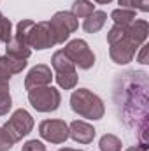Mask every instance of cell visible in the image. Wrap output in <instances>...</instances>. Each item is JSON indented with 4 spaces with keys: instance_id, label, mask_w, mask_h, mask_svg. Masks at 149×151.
Listing matches in <instances>:
<instances>
[{
    "instance_id": "6da1fadb",
    "label": "cell",
    "mask_w": 149,
    "mask_h": 151,
    "mask_svg": "<svg viewBox=\"0 0 149 151\" xmlns=\"http://www.w3.org/2000/svg\"><path fill=\"white\" fill-rule=\"evenodd\" d=\"M70 107L75 114L86 119H102L105 114V106L102 99L88 88L74 90L70 95Z\"/></svg>"
},
{
    "instance_id": "7a4b0ae2",
    "label": "cell",
    "mask_w": 149,
    "mask_h": 151,
    "mask_svg": "<svg viewBox=\"0 0 149 151\" xmlns=\"http://www.w3.org/2000/svg\"><path fill=\"white\" fill-rule=\"evenodd\" d=\"M51 65L54 69V79L58 83L60 88L63 90H74L77 86V70L72 60L60 49L56 53H53L51 56Z\"/></svg>"
},
{
    "instance_id": "3957f363",
    "label": "cell",
    "mask_w": 149,
    "mask_h": 151,
    "mask_svg": "<svg viewBox=\"0 0 149 151\" xmlns=\"http://www.w3.org/2000/svg\"><path fill=\"white\" fill-rule=\"evenodd\" d=\"M28 102L39 113H53L62 104V93L60 90L53 88L51 84L32 88L28 90Z\"/></svg>"
},
{
    "instance_id": "277c9868",
    "label": "cell",
    "mask_w": 149,
    "mask_h": 151,
    "mask_svg": "<svg viewBox=\"0 0 149 151\" xmlns=\"http://www.w3.org/2000/svg\"><path fill=\"white\" fill-rule=\"evenodd\" d=\"M62 51L72 60L75 67H79L82 70H90L95 65V53L91 51L88 42L82 39H74V40L67 42V46Z\"/></svg>"
},
{
    "instance_id": "5b68a950",
    "label": "cell",
    "mask_w": 149,
    "mask_h": 151,
    "mask_svg": "<svg viewBox=\"0 0 149 151\" xmlns=\"http://www.w3.org/2000/svg\"><path fill=\"white\" fill-rule=\"evenodd\" d=\"M51 30L54 34L56 44H65V40L70 37L79 27V19L75 18L70 11H58L49 19Z\"/></svg>"
},
{
    "instance_id": "8992f818",
    "label": "cell",
    "mask_w": 149,
    "mask_h": 151,
    "mask_svg": "<svg viewBox=\"0 0 149 151\" xmlns=\"http://www.w3.org/2000/svg\"><path fill=\"white\" fill-rule=\"evenodd\" d=\"M4 128L14 139V142H19L23 137H27L34 130V118L25 109H16L14 113L11 114V118L5 121Z\"/></svg>"
},
{
    "instance_id": "52a82bcc",
    "label": "cell",
    "mask_w": 149,
    "mask_h": 151,
    "mask_svg": "<svg viewBox=\"0 0 149 151\" xmlns=\"http://www.w3.org/2000/svg\"><path fill=\"white\" fill-rule=\"evenodd\" d=\"M139 51V46L132 40L130 34H128V28H126V35L116 42L109 44V55H111V60L117 65H126L130 63L135 55Z\"/></svg>"
},
{
    "instance_id": "ba28073f",
    "label": "cell",
    "mask_w": 149,
    "mask_h": 151,
    "mask_svg": "<svg viewBox=\"0 0 149 151\" xmlns=\"http://www.w3.org/2000/svg\"><path fill=\"white\" fill-rule=\"evenodd\" d=\"M30 49H49L53 46H56V39L51 30L49 21H39L34 23L30 34H28V40H27Z\"/></svg>"
},
{
    "instance_id": "9c48e42d",
    "label": "cell",
    "mask_w": 149,
    "mask_h": 151,
    "mask_svg": "<svg viewBox=\"0 0 149 151\" xmlns=\"http://www.w3.org/2000/svg\"><path fill=\"white\" fill-rule=\"evenodd\" d=\"M39 135L51 144H63L69 139V125L63 119H44L39 123Z\"/></svg>"
},
{
    "instance_id": "30bf717a",
    "label": "cell",
    "mask_w": 149,
    "mask_h": 151,
    "mask_svg": "<svg viewBox=\"0 0 149 151\" xmlns=\"http://www.w3.org/2000/svg\"><path fill=\"white\" fill-rule=\"evenodd\" d=\"M53 77H54V74L51 72V69L47 65L39 63L28 70V74L25 77V88L32 90V88H39V86H47V84H51Z\"/></svg>"
},
{
    "instance_id": "8fae6325",
    "label": "cell",
    "mask_w": 149,
    "mask_h": 151,
    "mask_svg": "<svg viewBox=\"0 0 149 151\" xmlns=\"http://www.w3.org/2000/svg\"><path fill=\"white\" fill-rule=\"evenodd\" d=\"M97 135V130L93 128V125H90L88 121H81V119H75L69 125V137L79 142V144H90L93 142Z\"/></svg>"
},
{
    "instance_id": "7c38bea8",
    "label": "cell",
    "mask_w": 149,
    "mask_h": 151,
    "mask_svg": "<svg viewBox=\"0 0 149 151\" xmlns=\"http://www.w3.org/2000/svg\"><path fill=\"white\" fill-rule=\"evenodd\" d=\"M28 62L27 60H19V58H12V56H0V79L2 81H9L14 74H19L27 69Z\"/></svg>"
},
{
    "instance_id": "4fadbf2b",
    "label": "cell",
    "mask_w": 149,
    "mask_h": 151,
    "mask_svg": "<svg viewBox=\"0 0 149 151\" xmlns=\"http://www.w3.org/2000/svg\"><path fill=\"white\" fill-rule=\"evenodd\" d=\"M105 21H107V14L104 11H93L88 18H84L82 28H84L86 34H97L104 28Z\"/></svg>"
},
{
    "instance_id": "5bb4252c",
    "label": "cell",
    "mask_w": 149,
    "mask_h": 151,
    "mask_svg": "<svg viewBox=\"0 0 149 151\" xmlns=\"http://www.w3.org/2000/svg\"><path fill=\"white\" fill-rule=\"evenodd\" d=\"M5 55L12 56V58H19V60H28L32 55V49L27 44H23V42H19L12 37L5 44Z\"/></svg>"
},
{
    "instance_id": "9a60e30c",
    "label": "cell",
    "mask_w": 149,
    "mask_h": 151,
    "mask_svg": "<svg viewBox=\"0 0 149 151\" xmlns=\"http://www.w3.org/2000/svg\"><path fill=\"white\" fill-rule=\"evenodd\" d=\"M135 14L137 12L133 9H123V7H119V9H114L111 12V19L114 21V25L128 27L130 23H133V19H137Z\"/></svg>"
},
{
    "instance_id": "2e32d148",
    "label": "cell",
    "mask_w": 149,
    "mask_h": 151,
    "mask_svg": "<svg viewBox=\"0 0 149 151\" xmlns=\"http://www.w3.org/2000/svg\"><path fill=\"white\" fill-rule=\"evenodd\" d=\"M11 107H12V97H11L9 81H2L0 79V116L9 114Z\"/></svg>"
},
{
    "instance_id": "e0dca14e",
    "label": "cell",
    "mask_w": 149,
    "mask_h": 151,
    "mask_svg": "<svg viewBox=\"0 0 149 151\" xmlns=\"http://www.w3.org/2000/svg\"><path fill=\"white\" fill-rule=\"evenodd\" d=\"M93 11H95V5H93L91 0H74L70 12L79 19V18H88Z\"/></svg>"
},
{
    "instance_id": "ac0fdd59",
    "label": "cell",
    "mask_w": 149,
    "mask_h": 151,
    "mask_svg": "<svg viewBox=\"0 0 149 151\" xmlns=\"http://www.w3.org/2000/svg\"><path fill=\"white\" fill-rule=\"evenodd\" d=\"M98 148H100V151H121L123 144H121V139L116 137L114 134H105L100 137Z\"/></svg>"
},
{
    "instance_id": "d6986e66",
    "label": "cell",
    "mask_w": 149,
    "mask_h": 151,
    "mask_svg": "<svg viewBox=\"0 0 149 151\" xmlns=\"http://www.w3.org/2000/svg\"><path fill=\"white\" fill-rule=\"evenodd\" d=\"M34 23H35V21H32V19H21V21L16 25V32H14L12 37L16 39V40H19V42H23V44H27L28 34H30ZM27 46H28V44H27Z\"/></svg>"
},
{
    "instance_id": "ffe728a7",
    "label": "cell",
    "mask_w": 149,
    "mask_h": 151,
    "mask_svg": "<svg viewBox=\"0 0 149 151\" xmlns=\"http://www.w3.org/2000/svg\"><path fill=\"white\" fill-rule=\"evenodd\" d=\"M117 4L123 9H133V11H149V0H117Z\"/></svg>"
},
{
    "instance_id": "44dd1931",
    "label": "cell",
    "mask_w": 149,
    "mask_h": 151,
    "mask_svg": "<svg viewBox=\"0 0 149 151\" xmlns=\"http://www.w3.org/2000/svg\"><path fill=\"white\" fill-rule=\"evenodd\" d=\"M12 23H11V19H7L4 14L0 16V42H9L11 39H12Z\"/></svg>"
},
{
    "instance_id": "7402d4cb",
    "label": "cell",
    "mask_w": 149,
    "mask_h": 151,
    "mask_svg": "<svg viewBox=\"0 0 149 151\" xmlns=\"http://www.w3.org/2000/svg\"><path fill=\"white\" fill-rule=\"evenodd\" d=\"M14 144H16V142H14V139L9 135V132H7L4 127H0V151L12 150Z\"/></svg>"
},
{
    "instance_id": "603a6c76",
    "label": "cell",
    "mask_w": 149,
    "mask_h": 151,
    "mask_svg": "<svg viewBox=\"0 0 149 151\" xmlns=\"http://www.w3.org/2000/svg\"><path fill=\"white\" fill-rule=\"evenodd\" d=\"M21 151H46V146L40 141H37V139H32V141H27L23 144Z\"/></svg>"
},
{
    "instance_id": "cb8c5ba5",
    "label": "cell",
    "mask_w": 149,
    "mask_h": 151,
    "mask_svg": "<svg viewBox=\"0 0 149 151\" xmlns=\"http://www.w3.org/2000/svg\"><path fill=\"white\" fill-rule=\"evenodd\" d=\"M139 49H140V53H139V56H137V62H140V63H144V65H146V63H149V62H148L149 46H148V44H142Z\"/></svg>"
},
{
    "instance_id": "d4e9b609",
    "label": "cell",
    "mask_w": 149,
    "mask_h": 151,
    "mask_svg": "<svg viewBox=\"0 0 149 151\" xmlns=\"http://www.w3.org/2000/svg\"><path fill=\"white\" fill-rule=\"evenodd\" d=\"M125 151H148V144H140V146H132V148H128V150Z\"/></svg>"
},
{
    "instance_id": "484cf974",
    "label": "cell",
    "mask_w": 149,
    "mask_h": 151,
    "mask_svg": "<svg viewBox=\"0 0 149 151\" xmlns=\"http://www.w3.org/2000/svg\"><path fill=\"white\" fill-rule=\"evenodd\" d=\"M93 2H97V4H102V5H105V4H111L112 0H93Z\"/></svg>"
},
{
    "instance_id": "4316f807",
    "label": "cell",
    "mask_w": 149,
    "mask_h": 151,
    "mask_svg": "<svg viewBox=\"0 0 149 151\" xmlns=\"http://www.w3.org/2000/svg\"><path fill=\"white\" fill-rule=\"evenodd\" d=\"M58 151H82V150H72V148H62V150Z\"/></svg>"
}]
</instances>
